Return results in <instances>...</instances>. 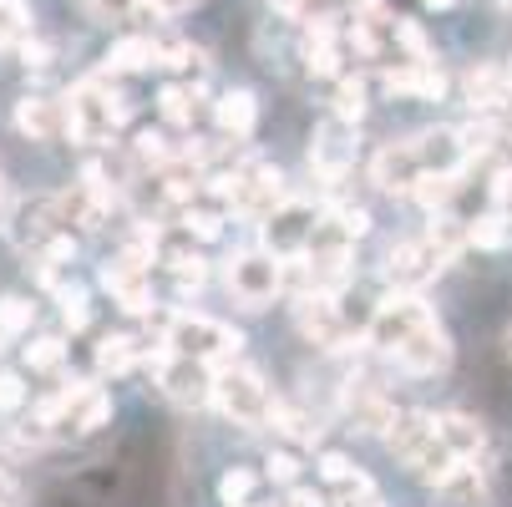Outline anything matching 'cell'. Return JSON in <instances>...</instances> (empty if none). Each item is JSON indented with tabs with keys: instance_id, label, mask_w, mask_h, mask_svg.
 I'll use <instances>...</instances> for the list:
<instances>
[{
	"instance_id": "obj_27",
	"label": "cell",
	"mask_w": 512,
	"mask_h": 507,
	"mask_svg": "<svg viewBox=\"0 0 512 507\" xmlns=\"http://www.w3.org/2000/svg\"><path fill=\"white\" fill-rule=\"evenodd\" d=\"M411 193L436 213V208H447V203L457 198V173H421V183H416Z\"/></svg>"
},
{
	"instance_id": "obj_28",
	"label": "cell",
	"mask_w": 512,
	"mask_h": 507,
	"mask_svg": "<svg viewBox=\"0 0 512 507\" xmlns=\"http://www.w3.org/2000/svg\"><path fill=\"white\" fill-rule=\"evenodd\" d=\"M132 158L137 163H158V168H168L178 153H173V142H168V132H137V142H132Z\"/></svg>"
},
{
	"instance_id": "obj_23",
	"label": "cell",
	"mask_w": 512,
	"mask_h": 507,
	"mask_svg": "<svg viewBox=\"0 0 512 507\" xmlns=\"http://www.w3.org/2000/svg\"><path fill=\"white\" fill-rule=\"evenodd\" d=\"M87 11L97 21H163L168 16L158 0H87Z\"/></svg>"
},
{
	"instance_id": "obj_42",
	"label": "cell",
	"mask_w": 512,
	"mask_h": 507,
	"mask_svg": "<svg viewBox=\"0 0 512 507\" xmlns=\"http://www.w3.org/2000/svg\"><path fill=\"white\" fill-rule=\"evenodd\" d=\"M21 56H26V66H51V46L46 41H21Z\"/></svg>"
},
{
	"instance_id": "obj_43",
	"label": "cell",
	"mask_w": 512,
	"mask_h": 507,
	"mask_svg": "<svg viewBox=\"0 0 512 507\" xmlns=\"http://www.w3.org/2000/svg\"><path fill=\"white\" fill-rule=\"evenodd\" d=\"M284 507H325V497L310 492V487H289V502Z\"/></svg>"
},
{
	"instance_id": "obj_26",
	"label": "cell",
	"mask_w": 512,
	"mask_h": 507,
	"mask_svg": "<svg viewBox=\"0 0 512 507\" xmlns=\"http://www.w3.org/2000/svg\"><path fill=\"white\" fill-rule=\"evenodd\" d=\"M442 492H447L457 507H482V502H487V487H482V477H477L472 462H457V472L442 482Z\"/></svg>"
},
{
	"instance_id": "obj_29",
	"label": "cell",
	"mask_w": 512,
	"mask_h": 507,
	"mask_svg": "<svg viewBox=\"0 0 512 507\" xmlns=\"http://www.w3.org/2000/svg\"><path fill=\"white\" fill-rule=\"evenodd\" d=\"M26 31H31V11H26V0H0V46L26 41Z\"/></svg>"
},
{
	"instance_id": "obj_32",
	"label": "cell",
	"mask_w": 512,
	"mask_h": 507,
	"mask_svg": "<svg viewBox=\"0 0 512 507\" xmlns=\"http://www.w3.org/2000/svg\"><path fill=\"white\" fill-rule=\"evenodd\" d=\"M249 492H254V472L249 467H229L224 482H218V502H224V507H244Z\"/></svg>"
},
{
	"instance_id": "obj_20",
	"label": "cell",
	"mask_w": 512,
	"mask_h": 507,
	"mask_svg": "<svg viewBox=\"0 0 512 507\" xmlns=\"http://www.w3.org/2000/svg\"><path fill=\"white\" fill-rule=\"evenodd\" d=\"M213 122L224 127L229 137H249L254 122H259V102H254V92H224V97L213 102Z\"/></svg>"
},
{
	"instance_id": "obj_10",
	"label": "cell",
	"mask_w": 512,
	"mask_h": 507,
	"mask_svg": "<svg viewBox=\"0 0 512 507\" xmlns=\"http://www.w3.org/2000/svg\"><path fill=\"white\" fill-rule=\"evenodd\" d=\"M421 158H416V142H391V148H381L376 153V163H371V178H376V188H386V193H411L416 183H421Z\"/></svg>"
},
{
	"instance_id": "obj_45",
	"label": "cell",
	"mask_w": 512,
	"mask_h": 507,
	"mask_svg": "<svg viewBox=\"0 0 512 507\" xmlns=\"http://www.w3.org/2000/svg\"><path fill=\"white\" fill-rule=\"evenodd\" d=\"M426 6H436V11H447V6H457V0H426Z\"/></svg>"
},
{
	"instance_id": "obj_13",
	"label": "cell",
	"mask_w": 512,
	"mask_h": 507,
	"mask_svg": "<svg viewBox=\"0 0 512 507\" xmlns=\"http://www.w3.org/2000/svg\"><path fill=\"white\" fill-rule=\"evenodd\" d=\"M350 386H355V391H350V401H345V406H350L355 431H371V437H386V431L396 426V416H401V411H396V406H391V401L371 386V381H350Z\"/></svg>"
},
{
	"instance_id": "obj_40",
	"label": "cell",
	"mask_w": 512,
	"mask_h": 507,
	"mask_svg": "<svg viewBox=\"0 0 512 507\" xmlns=\"http://www.w3.org/2000/svg\"><path fill=\"white\" fill-rule=\"evenodd\" d=\"M21 401H26V386H21V376L0 371V411H16Z\"/></svg>"
},
{
	"instance_id": "obj_17",
	"label": "cell",
	"mask_w": 512,
	"mask_h": 507,
	"mask_svg": "<svg viewBox=\"0 0 512 507\" xmlns=\"http://www.w3.org/2000/svg\"><path fill=\"white\" fill-rule=\"evenodd\" d=\"M431 437H436V416H426V411H401V416H396V426L386 431V447H391L401 462H411Z\"/></svg>"
},
{
	"instance_id": "obj_37",
	"label": "cell",
	"mask_w": 512,
	"mask_h": 507,
	"mask_svg": "<svg viewBox=\"0 0 512 507\" xmlns=\"http://www.w3.org/2000/svg\"><path fill=\"white\" fill-rule=\"evenodd\" d=\"M188 234L218 239V234H224V213H213V208H188Z\"/></svg>"
},
{
	"instance_id": "obj_30",
	"label": "cell",
	"mask_w": 512,
	"mask_h": 507,
	"mask_svg": "<svg viewBox=\"0 0 512 507\" xmlns=\"http://www.w3.org/2000/svg\"><path fill=\"white\" fill-rule=\"evenodd\" d=\"M335 117H340V122H360V117H365V82H360V77H345V82L335 87Z\"/></svg>"
},
{
	"instance_id": "obj_35",
	"label": "cell",
	"mask_w": 512,
	"mask_h": 507,
	"mask_svg": "<svg viewBox=\"0 0 512 507\" xmlns=\"http://www.w3.org/2000/svg\"><path fill=\"white\" fill-rule=\"evenodd\" d=\"M61 320H66V330H87V295H82V289L77 284H71V289H61Z\"/></svg>"
},
{
	"instance_id": "obj_22",
	"label": "cell",
	"mask_w": 512,
	"mask_h": 507,
	"mask_svg": "<svg viewBox=\"0 0 512 507\" xmlns=\"http://www.w3.org/2000/svg\"><path fill=\"white\" fill-rule=\"evenodd\" d=\"M269 421L284 431L289 442H300V447H315V442H320V431H325L310 411H295V406H284V401H274V406H269Z\"/></svg>"
},
{
	"instance_id": "obj_41",
	"label": "cell",
	"mask_w": 512,
	"mask_h": 507,
	"mask_svg": "<svg viewBox=\"0 0 512 507\" xmlns=\"http://www.w3.org/2000/svg\"><path fill=\"white\" fill-rule=\"evenodd\" d=\"M335 219H340V229L350 239H360L365 229H371V213H365V208H335Z\"/></svg>"
},
{
	"instance_id": "obj_18",
	"label": "cell",
	"mask_w": 512,
	"mask_h": 507,
	"mask_svg": "<svg viewBox=\"0 0 512 507\" xmlns=\"http://www.w3.org/2000/svg\"><path fill=\"white\" fill-rule=\"evenodd\" d=\"M148 66H163V46L153 36H127L102 61V71H112V77H122V71H148Z\"/></svg>"
},
{
	"instance_id": "obj_44",
	"label": "cell",
	"mask_w": 512,
	"mask_h": 507,
	"mask_svg": "<svg viewBox=\"0 0 512 507\" xmlns=\"http://www.w3.org/2000/svg\"><path fill=\"white\" fill-rule=\"evenodd\" d=\"M158 6H163V11L173 16V11H188V6H193V0H158Z\"/></svg>"
},
{
	"instance_id": "obj_39",
	"label": "cell",
	"mask_w": 512,
	"mask_h": 507,
	"mask_svg": "<svg viewBox=\"0 0 512 507\" xmlns=\"http://www.w3.org/2000/svg\"><path fill=\"white\" fill-rule=\"evenodd\" d=\"M269 477H274L279 487H295V482H300V457H289V452L269 457Z\"/></svg>"
},
{
	"instance_id": "obj_12",
	"label": "cell",
	"mask_w": 512,
	"mask_h": 507,
	"mask_svg": "<svg viewBox=\"0 0 512 507\" xmlns=\"http://www.w3.org/2000/svg\"><path fill=\"white\" fill-rule=\"evenodd\" d=\"M447 259H452V254H442L431 239H416V244H396V249H391L386 274H391L396 284H426L431 274L447 269Z\"/></svg>"
},
{
	"instance_id": "obj_5",
	"label": "cell",
	"mask_w": 512,
	"mask_h": 507,
	"mask_svg": "<svg viewBox=\"0 0 512 507\" xmlns=\"http://www.w3.org/2000/svg\"><path fill=\"white\" fill-rule=\"evenodd\" d=\"M421 325H431V310L416 295H386L371 310V320H365V340H371L376 350H386V355H396Z\"/></svg>"
},
{
	"instance_id": "obj_33",
	"label": "cell",
	"mask_w": 512,
	"mask_h": 507,
	"mask_svg": "<svg viewBox=\"0 0 512 507\" xmlns=\"http://www.w3.org/2000/svg\"><path fill=\"white\" fill-rule=\"evenodd\" d=\"M31 320H36V305L31 300H0V335H21V330H31Z\"/></svg>"
},
{
	"instance_id": "obj_46",
	"label": "cell",
	"mask_w": 512,
	"mask_h": 507,
	"mask_svg": "<svg viewBox=\"0 0 512 507\" xmlns=\"http://www.w3.org/2000/svg\"><path fill=\"white\" fill-rule=\"evenodd\" d=\"M507 340H512V330H507Z\"/></svg>"
},
{
	"instance_id": "obj_1",
	"label": "cell",
	"mask_w": 512,
	"mask_h": 507,
	"mask_svg": "<svg viewBox=\"0 0 512 507\" xmlns=\"http://www.w3.org/2000/svg\"><path fill=\"white\" fill-rule=\"evenodd\" d=\"M122 97L102 92V77H87L82 87H71L66 97V132L77 142H107L122 122Z\"/></svg>"
},
{
	"instance_id": "obj_24",
	"label": "cell",
	"mask_w": 512,
	"mask_h": 507,
	"mask_svg": "<svg viewBox=\"0 0 512 507\" xmlns=\"http://www.w3.org/2000/svg\"><path fill=\"white\" fill-rule=\"evenodd\" d=\"M137 355H142L137 335H107V340L97 345V371H102V376H122V371H132Z\"/></svg>"
},
{
	"instance_id": "obj_11",
	"label": "cell",
	"mask_w": 512,
	"mask_h": 507,
	"mask_svg": "<svg viewBox=\"0 0 512 507\" xmlns=\"http://www.w3.org/2000/svg\"><path fill=\"white\" fill-rule=\"evenodd\" d=\"M284 203V178H279V168H244V178H239V198H234V208L244 213V219H269V213Z\"/></svg>"
},
{
	"instance_id": "obj_19",
	"label": "cell",
	"mask_w": 512,
	"mask_h": 507,
	"mask_svg": "<svg viewBox=\"0 0 512 507\" xmlns=\"http://www.w3.org/2000/svg\"><path fill=\"white\" fill-rule=\"evenodd\" d=\"M436 431H442V442H447L462 462H472V457L487 447V431H482V421H477V416H467V411L442 416V421H436Z\"/></svg>"
},
{
	"instance_id": "obj_34",
	"label": "cell",
	"mask_w": 512,
	"mask_h": 507,
	"mask_svg": "<svg viewBox=\"0 0 512 507\" xmlns=\"http://www.w3.org/2000/svg\"><path fill=\"white\" fill-rule=\"evenodd\" d=\"M168 269L178 274V284H193V289H198V284H203V274H208V269H203V259H198L193 249H173V254H168Z\"/></svg>"
},
{
	"instance_id": "obj_47",
	"label": "cell",
	"mask_w": 512,
	"mask_h": 507,
	"mask_svg": "<svg viewBox=\"0 0 512 507\" xmlns=\"http://www.w3.org/2000/svg\"><path fill=\"white\" fill-rule=\"evenodd\" d=\"M0 193H6V188H0Z\"/></svg>"
},
{
	"instance_id": "obj_16",
	"label": "cell",
	"mask_w": 512,
	"mask_h": 507,
	"mask_svg": "<svg viewBox=\"0 0 512 507\" xmlns=\"http://www.w3.org/2000/svg\"><path fill=\"white\" fill-rule=\"evenodd\" d=\"M310 163H315V173H320L325 183H340V178H345V168H350V142H345V122H340V117L315 132Z\"/></svg>"
},
{
	"instance_id": "obj_25",
	"label": "cell",
	"mask_w": 512,
	"mask_h": 507,
	"mask_svg": "<svg viewBox=\"0 0 512 507\" xmlns=\"http://www.w3.org/2000/svg\"><path fill=\"white\" fill-rule=\"evenodd\" d=\"M158 112H163L173 127H193V117H198V92H193V87L168 82V87L158 92Z\"/></svg>"
},
{
	"instance_id": "obj_36",
	"label": "cell",
	"mask_w": 512,
	"mask_h": 507,
	"mask_svg": "<svg viewBox=\"0 0 512 507\" xmlns=\"http://www.w3.org/2000/svg\"><path fill=\"white\" fill-rule=\"evenodd\" d=\"M472 244H477V249H502V244H507V229H502L497 213H487V219H472Z\"/></svg>"
},
{
	"instance_id": "obj_4",
	"label": "cell",
	"mask_w": 512,
	"mask_h": 507,
	"mask_svg": "<svg viewBox=\"0 0 512 507\" xmlns=\"http://www.w3.org/2000/svg\"><path fill=\"white\" fill-rule=\"evenodd\" d=\"M284 284V259L274 249H249L229 264V289L244 310H264Z\"/></svg>"
},
{
	"instance_id": "obj_7",
	"label": "cell",
	"mask_w": 512,
	"mask_h": 507,
	"mask_svg": "<svg viewBox=\"0 0 512 507\" xmlns=\"http://www.w3.org/2000/svg\"><path fill=\"white\" fill-rule=\"evenodd\" d=\"M295 320H300V330H305L315 345H325V350H340V340H345V330H350V315L340 310V300L330 295V289H315V295H300V305H295Z\"/></svg>"
},
{
	"instance_id": "obj_38",
	"label": "cell",
	"mask_w": 512,
	"mask_h": 507,
	"mask_svg": "<svg viewBox=\"0 0 512 507\" xmlns=\"http://www.w3.org/2000/svg\"><path fill=\"white\" fill-rule=\"evenodd\" d=\"M315 472H320V477H325V482H335V487H345V482H350V477H355V467H350V462H345V457H340V452H325V457H320V462H315Z\"/></svg>"
},
{
	"instance_id": "obj_8",
	"label": "cell",
	"mask_w": 512,
	"mask_h": 507,
	"mask_svg": "<svg viewBox=\"0 0 512 507\" xmlns=\"http://www.w3.org/2000/svg\"><path fill=\"white\" fill-rule=\"evenodd\" d=\"M315 234V208L310 203H284L264 219V244L284 259V254H305Z\"/></svg>"
},
{
	"instance_id": "obj_2",
	"label": "cell",
	"mask_w": 512,
	"mask_h": 507,
	"mask_svg": "<svg viewBox=\"0 0 512 507\" xmlns=\"http://www.w3.org/2000/svg\"><path fill=\"white\" fill-rule=\"evenodd\" d=\"M153 376H158V391L178 406H203L213 401V371H208V360L198 355H178L173 345L153 355Z\"/></svg>"
},
{
	"instance_id": "obj_15",
	"label": "cell",
	"mask_w": 512,
	"mask_h": 507,
	"mask_svg": "<svg viewBox=\"0 0 512 507\" xmlns=\"http://www.w3.org/2000/svg\"><path fill=\"white\" fill-rule=\"evenodd\" d=\"M416 158L426 173H457V163L467 158V142L457 127H436V132H421L416 137Z\"/></svg>"
},
{
	"instance_id": "obj_21",
	"label": "cell",
	"mask_w": 512,
	"mask_h": 507,
	"mask_svg": "<svg viewBox=\"0 0 512 507\" xmlns=\"http://www.w3.org/2000/svg\"><path fill=\"white\" fill-rule=\"evenodd\" d=\"M457 462H462V457H457V452L442 442V431H436V437H431V442H426V447L411 457V472H416L421 482H436V487H442V482L457 472Z\"/></svg>"
},
{
	"instance_id": "obj_14",
	"label": "cell",
	"mask_w": 512,
	"mask_h": 507,
	"mask_svg": "<svg viewBox=\"0 0 512 507\" xmlns=\"http://www.w3.org/2000/svg\"><path fill=\"white\" fill-rule=\"evenodd\" d=\"M16 127L31 137V142H51L66 132V102H51V97H21L16 102Z\"/></svg>"
},
{
	"instance_id": "obj_9",
	"label": "cell",
	"mask_w": 512,
	"mask_h": 507,
	"mask_svg": "<svg viewBox=\"0 0 512 507\" xmlns=\"http://www.w3.org/2000/svg\"><path fill=\"white\" fill-rule=\"evenodd\" d=\"M396 366L411 371V376H436V371H447L452 366V340L442 335V325H421L401 350H396Z\"/></svg>"
},
{
	"instance_id": "obj_31",
	"label": "cell",
	"mask_w": 512,
	"mask_h": 507,
	"mask_svg": "<svg viewBox=\"0 0 512 507\" xmlns=\"http://www.w3.org/2000/svg\"><path fill=\"white\" fill-rule=\"evenodd\" d=\"M61 360H66V340H56V335H41V340L26 345V366L31 371H56Z\"/></svg>"
},
{
	"instance_id": "obj_6",
	"label": "cell",
	"mask_w": 512,
	"mask_h": 507,
	"mask_svg": "<svg viewBox=\"0 0 512 507\" xmlns=\"http://www.w3.org/2000/svg\"><path fill=\"white\" fill-rule=\"evenodd\" d=\"M213 401H218V411H224L229 421H239V426H259V421H269V391H264V381L254 376V371H218L213 376Z\"/></svg>"
},
{
	"instance_id": "obj_3",
	"label": "cell",
	"mask_w": 512,
	"mask_h": 507,
	"mask_svg": "<svg viewBox=\"0 0 512 507\" xmlns=\"http://www.w3.org/2000/svg\"><path fill=\"white\" fill-rule=\"evenodd\" d=\"M168 345L178 355H198L208 360V366H224L229 355H239V335L229 325H218V320H203V315H173L168 320Z\"/></svg>"
}]
</instances>
